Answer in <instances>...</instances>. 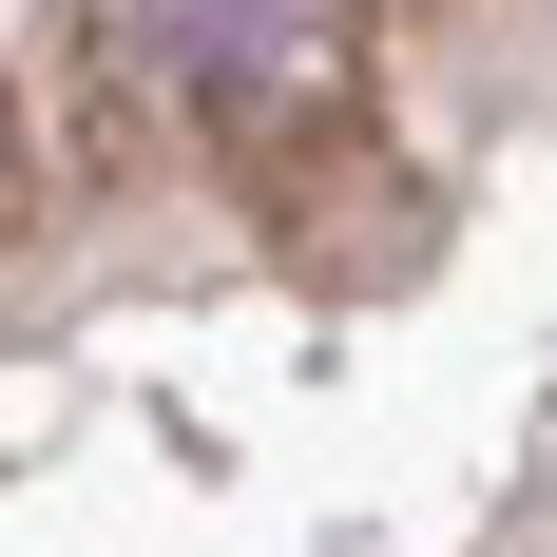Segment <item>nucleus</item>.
I'll return each mask as SVG.
<instances>
[{
  "label": "nucleus",
  "instance_id": "obj_2",
  "mask_svg": "<svg viewBox=\"0 0 557 557\" xmlns=\"http://www.w3.org/2000/svg\"><path fill=\"white\" fill-rule=\"evenodd\" d=\"M270 193V250L327 308H366V288H404L423 250H443V173H404V154H366V135H308L288 173H250Z\"/></svg>",
  "mask_w": 557,
  "mask_h": 557
},
{
  "label": "nucleus",
  "instance_id": "obj_3",
  "mask_svg": "<svg viewBox=\"0 0 557 557\" xmlns=\"http://www.w3.org/2000/svg\"><path fill=\"white\" fill-rule=\"evenodd\" d=\"M58 212V135H39V77H0V250Z\"/></svg>",
  "mask_w": 557,
  "mask_h": 557
},
{
  "label": "nucleus",
  "instance_id": "obj_1",
  "mask_svg": "<svg viewBox=\"0 0 557 557\" xmlns=\"http://www.w3.org/2000/svg\"><path fill=\"white\" fill-rule=\"evenodd\" d=\"M135 58H154L173 135L212 173H288L308 135H346V77H366V0H115Z\"/></svg>",
  "mask_w": 557,
  "mask_h": 557
}]
</instances>
